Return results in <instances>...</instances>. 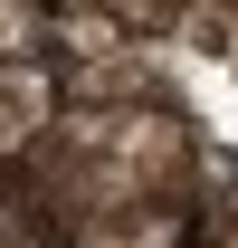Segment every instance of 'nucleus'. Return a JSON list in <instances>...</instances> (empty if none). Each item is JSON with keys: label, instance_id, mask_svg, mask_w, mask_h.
Segmentation results:
<instances>
[{"label": "nucleus", "instance_id": "1", "mask_svg": "<svg viewBox=\"0 0 238 248\" xmlns=\"http://www.w3.org/2000/svg\"><path fill=\"white\" fill-rule=\"evenodd\" d=\"M48 115H58V77L38 58H19V67H0V172L29 153L38 134H48Z\"/></svg>", "mask_w": 238, "mask_h": 248}, {"label": "nucleus", "instance_id": "2", "mask_svg": "<svg viewBox=\"0 0 238 248\" xmlns=\"http://www.w3.org/2000/svg\"><path fill=\"white\" fill-rule=\"evenodd\" d=\"M67 58H124V29L95 0H76V19H67Z\"/></svg>", "mask_w": 238, "mask_h": 248}, {"label": "nucleus", "instance_id": "3", "mask_svg": "<svg viewBox=\"0 0 238 248\" xmlns=\"http://www.w3.org/2000/svg\"><path fill=\"white\" fill-rule=\"evenodd\" d=\"M38 48V0H0V67H19Z\"/></svg>", "mask_w": 238, "mask_h": 248}]
</instances>
